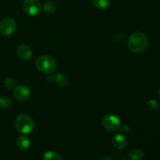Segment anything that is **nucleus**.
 Returning <instances> with one entry per match:
<instances>
[{
  "label": "nucleus",
  "instance_id": "18",
  "mask_svg": "<svg viewBox=\"0 0 160 160\" xmlns=\"http://www.w3.org/2000/svg\"><path fill=\"white\" fill-rule=\"evenodd\" d=\"M5 87L8 89H12L13 88H15L16 85V82L12 78H7V79L4 82Z\"/></svg>",
  "mask_w": 160,
  "mask_h": 160
},
{
  "label": "nucleus",
  "instance_id": "5",
  "mask_svg": "<svg viewBox=\"0 0 160 160\" xmlns=\"http://www.w3.org/2000/svg\"><path fill=\"white\" fill-rule=\"evenodd\" d=\"M23 9L28 15L36 16L42 10V6L38 0H25L23 3Z\"/></svg>",
  "mask_w": 160,
  "mask_h": 160
},
{
  "label": "nucleus",
  "instance_id": "8",
  "mask_svg": "<svg viewBox=\"0 0 160 160\" xmlns=\"http://www.w3.org/2000/svg\"><path fill=\"white\" fill-rule=\"evenodd\" d=\"M17 55L23 60H28L32 56V49L27 45H21L17 48Z\"/></svg>",
  "mask_w": 160,
  "mask_h": 160
},
{
  "label": "nucleus",
  "instance_id": "9",
  "mask_svg": "<svg viewBox=\"0 0 160 160\" xmlns=\"http://www.w3.org/2000/svg\"><path fill=\"white\" fill-rule=\"evenodd\" d=\"M112 145L117 149H122L125 148L127 145L126 138L121 134H117L112 138Z\"/></svg>",
  "mask_w": 160,
  "mask_h": 160
},
{
  "label": "nucleus",
  "instance_id": "20",
  "mask_svg": "<svg viewBox=\"0 0 160 160\" xmlns=\"http://www.w3.org/2000/svg\"><path fill=\"white\" fill-rule=\"evenodd\" d=\"M102 159H112V158H110V157H105V158H103Z\"/></svg>",
  "mask_w": 160,
  "mask_h": 160
},
{
  "label": "nucleus",
  "instance_id": "2",
  "mask_svg": "<svg viewBox=\"0 0 160 160\" xmlns=\"http://www.w3.org/2000/svg\"><path fill=\"white\" fill-rule=\"evenodd\" d=\"M15 126L20 134H28L33 131L34 123L30 116L23 113L17 117L15 120Z\"/></svg>",
  "mask_w": 160,
  "mask_h": 160
},
{
  "label": "nucleus",
  "instance_id": "15",
  "mask_svg": "<svg viewBox=\"0 0 160 160\" xmlns=\"http://www.w3.org/2000/svg\"><path fill=\"white\" fill-rule=\"evenodd\" d=\"M44 159L49 160V159H61V156H59V153L54 151H48L44 154Z\"/></svg>",
  "mask_w": 160,
  "mask_h": 160
},
{
  "label": "nucleus",
  "instance_id": "4",
  "mask_svg": "<svg viewBox=\"0 0 160 160\" xmlns=\"http://www.w3.org/2000/svg\"><path fill=\"white\" fill-rule=\"evenodd\" d=\"M102 125L105 129L109 132H115L120 129V119L115 115L109 114L105 116L102 120Z\"/></svg>",
  "mask_w": 160,
  "mask_h": 160
},
{
  "label": "nucleus",
  "instance_id": "12",
  "mask_svg": "<svg viewBox=\"0 0 160 160\" xmlns=\"http://www.w3.org/2000/svg\"><path fill=\"white\" fill-rule=\"evenodd\" d=\"M52 78H54V81L58 86L64 87V86L67 85V78L62 73H56L52 77Z\"/></svg>",
  "mask_w": 160,
  "mask_h": 160
},
{
  "label": "nucleus",
  "instance_id": "22",
  "mask_svg": "<svg viewBox=\"0 0 160 160\" xmlns=\"http://www.w3.org/2000/svg\"><path fill=\"white\" fill-rule=\"evenodd\" d=\"M159 115H160V111H159Z\"/></svg>",
  "mask_w": 160,
  "mask_h": 160
},
{
  "label": "nucleus",
  "instance_id": "10",
  "mask_svg": "<svg viewBox=\"0 0 160 160\" xmlns=\"http://www.w3.org/2000/svg\"><path fill=\"white\" fill-rule=\"evenodd\" d=\"M16 145H17V148L20 150H26L29 148L30 145H31V142L30 139L28 138L27 136H20L17 139L16 142Z\"/></svg>",
  "mask_w": 160,
  "mask_h": 160
},
{
  "label": "nucleus",
  "instance_id": "16",
  "mask_svg": "<svg viewBox=\"0 0 160 160\" xmlns=\"http://www.w3.org/2000/svg\"><path fill=\"white\" fill-rule=\"evenodd\" d=\"M11 105V100L9 99V98L8 96H1L0 97V106L2 108H6L9 107Z\"/></svg>",
  "mask_w": 160,
  "mask_h": 160
},
{
  "label": "nucleus",
  "instance_id": "13",
  "mask_svg": "<svg viewBox=\"0 0 160 160\" xmlns=\"http://www.w3.org/2000/svg\"><path fill=\"white\" fill-rule=\"evenodd\" d=\"M93 3L98 9H106L110 4V0H93Z\"/></svg>",
  "mask_w": 160,
  "mask_h": 160
},
{
  "label": "nucleus",
  "instance_id": "3",
  "mask_svg": "<svg viewBox=\"0 0 160 160\" xmlns=\"http://www.w3.org/2000/svg\"><path fill=\"white\" fill-rule=\"evenodd\" d=\"M35 66L39 71L47 74H51L56 70V62L52 56H42L36 60Z\"/></svg>",
  "mask_w": 160,
  "mask_h": 160
},
{
  "label": "nucleus",
  "instance_id": "21",
  "mask_svg": "<svg viewBox=\"0 0 160 160\" xmlns=\"http://www.w3.org/2000/svg\"><path fill=\"white\" fill-rule=\"evenodd\" d=\"M159 97H160V88H159Z\"/></svg>",
  "mask_w": 160,
  "mask_h": 160
},
{
  "label": "nucleus",
  "instance_id": "17",
  "mask_svg": "<svg viewBox=\"0 0 160 160\" xmlns=\"http://www.w3.org/2000/svg\"><path fill=\"white\" fill-rule=\"evenodd\" d=\"M147 108L150 111H156L159 108V102L155 99H151L147 102Z\"/></svg>",
  "mask_w": 160,
  "mask_h": 160
},
{
  "label": "nucleus",
  "instance_id": "19",
  "mask_svg": "<svg viewBox=\"0 0 160 160\" xmlns=\"http://www.w3.org/2000/svg\"><path fill=\"white\" fill-rule=\"evenodd\" d=\"M120 131H121V133H123V134H127L129 133L130 128L128 126V125L124 124V125H123V126H121V128H120Z\"/></svg>",
  "mask_w": 160,
  "mask_h": 160
},
{
  "label": "nucleus",
  "instance_id": "7",
  "mask_svg": "<svg viewBox=\"0 0 160 160\" xmlns=\"http://www.w3.org/2000/svg\"><path fill=\"white\" fill-rule=\"evenodd\" d=\"M13 95L16 99L19 101H25L29 98L31 95V91L26 86L19 85L14 88Z\"/></svg>",
  "mask_w": 160,
  "mask_h": 160
},
{
  "label": "nucleus",
  "instance_id": "6",
  "mask_svg": "<svg viewBox=\"0 0 160 160\" xmlns=\"http://www.w3.org/2000/svg\"><path fill=\"white\" fill-rule=\"evenodd\" d=\"M17 29V23L10 18H6L0 23V34L3 36H9Z\"/></svg>",
  "mask_w": 160,
  "mask_h": 160
},
{
  "label": "nucleus",
  "instance_id": "11",
  "mask_svg": "<svg viewBox=\"0 0 160 160\" xmlns=\"http://www.w3.org/2000/svg\"><path fill=\"white\" fill-rule=\"evenodd\" d=\"M144 157V152L142 150L138 148H134L131 150L128 153V158L133 160H139L142 159Z\"/></svg>",
  "mask_w": 160,
  "mask_h": 160
},
{
  "label": "nucleus",
  "instance_id": "14",
  "mask_svg": "<svg viewBox=\"0 0 160 160\" xmlns=\"http://www.w3.org/2000/svg\"><path fill=\"white\" fill-rule=\"evenodd\" d=\"M44 10L45 11L48 13H52L56 11V3L53 2H47L45 3L43 6Z\"/></svg>",
  "mask_w": 160,
  "mask_h": 160
},
{
  "label": "nucleus",
  "instance_id": "1",
  "mask_svg": "<svg viewBox=\"0 0 160 160\" xmlns=\"http://www.w3.org/2000/svg\"><path fill=\"white\" fill-rule=\"evenodd\" d=\"M148 45L147 36L142 32H134L130 36L128 42L129 49L134 53H140L145 51Z\"/></svg>",
  "mask_w": 160,
  "mask_h": 160
}]
</instances>
